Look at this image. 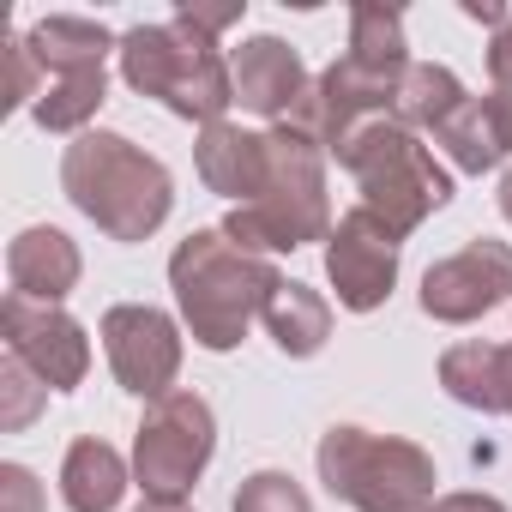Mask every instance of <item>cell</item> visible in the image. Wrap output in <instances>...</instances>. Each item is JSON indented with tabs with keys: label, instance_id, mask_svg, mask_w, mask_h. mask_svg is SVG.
Returning <instances> with one entry per match:
<instances>
[{
	"label": "cell",
	"instance_id": "obj_25",
	"mask_svg": "<svg viewBox=\"0 0 512 512\" xmlns=\"http://www.w3.org/2000/svg\"><path fill=\"white\" fill-rule=\"evenodd\" d=\"M43 482L25 464H0V512H43Z\"/></svg>",
	"mask_w": 512,
	"mask_h": 512
},
{
	"label": "cell",
	"instance_id": "obj_10",
	"mask_svg": "<svg viewBox=\"0 0 512 512\" xmlns=\"http://www.w3.org/2000/svg\"><path fill=\"white\" fill-rule=\"evenodd\" d=\"M512 302V241L476 235L422 272V314L440 326H476Z\"/></svg>",
	"mask_w": 512,
	"mask_h": 512
},
{
	"label": "cell",
	"instance_id": "obj_23",
	"mask_svg": "<svg viewBox=\"0 0 512 512\" xmlns=\"http://www.w3.org/2000/svg\"><path fill=\"white\" fill-rule=\"evenodd\" d=\"M43 398H49V386H43L19 356L0 362V428H7V434L31 428V422H37V410H43Z\"/></svg>",
	"mask_w": 512,
	"mask_h": 512
},
{
	"label": "cell",
	"instance_id": "obj_8",
	"mask_svg": "<svg viewBox=\"0 0 512 512\" xmlns=\"http://www.w3.org/2000/svg\"><path fill=\"white\" fill-rule=\"evenodd\" d=\"M217 452V416L199 392H169L145 404V422L133 434V482L145 500H187Z\"/></svg>",
	"mask_w": 512,
	"mask_h": 512
},
{
	"label": "cell",
	"instance_id": "obj_5",
	"mask_svg": "<svg viewBox=\"0 0 512 512\" xmlns=\"http://www.w3.org/2000/svg\"><path fill=\"white\" fill-rule=\"evenodd\" d=\"M266 139H272V169H266L260 199L229 205V217H223V235L247 253H260V260L296 253V247L332 235L326 151L296 127H266Z\"/></svg>",
	"mask_w": 512,
	"mask_h": 512
},
{
	"label": "cell",
	"instance_id": "obj_6",
	"mask_svg": "<svg viewBox=\"0 0 512 512\" xmlns=\"http://www.w3.org/2000/svg\"><path fill=\"white\" fill-rule=\"evenodd\" d=\"M332 157L350 169V181L362 193V211H374L398 241L416 235L440 205H452V169H440L434 151L422 145V133H410L392 115L362 121Z\"/></svg>",
	"mask_w": 512,
	"mask_h": 512
},
{
	"label": "cell",
	"instance_id": "obj_21",
	"mask_svg": "<svg viewBox=\"0 0 512 512\" xmlns=\"http://www.w3.org/2000/svg\"><path fill=\"white\" fill-rule=\"evenodd\" d=\"M470 103L464 79L440 61H410L404 85H398V103H392V121H404L410 133H440L458 109Z\"/></svg>",
	"mask_w": 512,
	"mask_h": 512
},
{
	"label": "cell",
	"instance_id": "obj_18",
	"mask_svg": "<svg viewBox=\"0 0 512 512\" xmlns=\"http://www.w3.org/2000/svg\"><path fill=\"white\" fill-rule=\"evenodd\" d=\"M37 67H43V85L49 79H67V73H97L109 55H121V37H109V25L97 19H79V13H49L25 31Z\"/></svg>",
	"mask_w": 512,
	"mask_h": 512
},
{
	"label": "cell",
	"instance_id": "obj_17",
	"mask_svg": "<svg viewBox=\"0 0 512 512\" xmlns=\"http://www.w3.org/2000/svg\"><path fill=\"white\" fill-rule=\"evenodd\" d=\"M440 386L464 410L512 416V344H482V338L452 344L440 356Z\"/></svg>",
	"mask_w": 512,
	"mask_h": 512
},
{
	"label": "cell",
	"instance_id": "obj_22",
	"mask_svg": "<svg viewBox=\"0 0 512 512\" xmlns=\"http://www.w3.org/2000/svg\"><path fill=\"white\" fill-rule=\"evenodd\" d=\"M229 512H314V500H308V488L290 470H253L235 488Z\"/></svg>",
	"mask_w": 512,
	"mask_h": 512
},
{
	"label": "cell",
	"instance_id": "obj_4",
	"mask_svg": "<svg viewBox=\"0 0 512 512\" xmlns=\"http://www.w3.org/2000/svg\"><path fill=\"white\" fill-rule=\"evenodd\" d=\"M121 79L139 91V97H151V103H163L169 115H181V121H199V127H211V121H223L229 115V103H235V73H229V55H223V43L217 37H205L193 19H163V25H133L127 37H121Z\"/></svg>",
	"mask_w": 512,
	"mask_h": 512
},
{
	"label": "cell",
	"instance_id": "obj_14",
	"mask_svg": "<svg viewBox=\"0 0 512 512\" xmlns=\"http://www.w3.org/2000/svg\"><path fill=\"white\" fill-rule=\"evenodd\" d=\"M79 278H85V260H79V241L67 229L31 223V229H19L7 241V284H13V296L61 308L79 290Z\"/></svg>",
	"mask_w": 512,
	"mask_h": 512
},
{
	"label": "cell",
	"instance_id": "obj_2",
	"mask_svg": "<svg viewBox=\"0 0 512 512\" xmlns=\"http://www.w3.org/2000/svg\"><path fill=\"white\" fill-rule=\"evenodd\" d=\"M410 73V43H404V13L392 7H350V49L308 85L302 109L284 121L296 133H308L320 151H338L362 121H380L392 115L398 103V85Z\"/></svg>",
	"mask_w": 512,
	"mask_h": 512
},
{
	"label": "cell",
	"instance_id": "obj_15",
	"mask_svg": "<svg viewBox=\"0 0 512 512\" xmlns=\"http://www.w3.org/2000/svg\"><path fill=\"white\" fill-rule=\"evenodd\" d=\"M193 169H199V181H205L217 199L247 205V199H260V187H266L272 139L253 133V127H235V121H211V127H199Z\"/></svg>",
	"mask_w": 512,
	"mask_h": 512
},
{
	"label": "cell",
	"instance_id": "obj_24",
	"mask_svg": "<svg viewBox=\"0 0 512 512\" xmlns=\"http://www.w3.org/2000/svg\"><path fill=\"white\" fill-rule=\"evenodd\" d=\"M7 61H13V85H7V109H37V97H43V67H37V55H31V43L25 37H13L7 43Z\"/></svg>",
	"mask_w": 512,
	"mask_h": 512
},
{
	"label": "cell",
	"instance_id": "obj_30",
	"mask_svg": "<svg viewBox=\"0 0 512 512\" xmlns=\"http://www.w3.org/2000/svg\"><path fill=\"white\" fill-rule=\"evenodd\" d=\"M133 512H193V506L187 500H139Z\"/></svg>",
	"mask_w": 512,
	"mask_h": 512
},
{
	"label": "cell",
	"instance_id": "obj_29",
	"mask_svg": "<svg viewBox=\"0 0 512 512\" xmlns=\"http://www.w3.org/2000/svg\"><path fill=\"white\" fill-rule=\"evenodd\" d=\"M464 19H476V25H488V31H500L512 13L506 7H494V0H464Z\"/></svg>",
	"mask_w": 512,
	"mask_h": 512
},
{
	"label": "cell",
	"instance_id": "obj_31",
	"mask_svg": "<svg viewBox=\"0 0 512 512\" xmlns=\"http://www.w3.org/2000/svg\"><path fill=\"white\" fill-rule=\"evenodd\" d=\"M494 199H500V217H506V223H512V169H506V175H500V193H494Z\"/></svg>",
	"mask_w": 512,
	"mask_h": 512
},
{
	"label": "cell",
	"instance_id": "obj_28",
	"mask_svg": "<svg viewBox=\"0 0 512 512\" xmlns=\"http://www.w3.org/2000/svg\"><path fill=\"white\" fill-rule=\"evenodd\" d=\"M488 73H494V85H512V19L494 31V43H488Z\"/></svg>",
	"mask_w": 512,
	"mask_h": 512
},
{
	"label": "cell",
	"instance_id": "obj_9",
	"mask_svg": "<svg viewBox=\"0 0 512 512\" xmlns=\"http://www.w3.org/2000/svg\"><path fill=\"white\" fill-rule=\"evenodd\" d=\"M97 338H103V356H109V374H115L121 392H133L145 404H157V398L175 392V380H181V326L163 308H151V302H115L103 314Z\"/></svg>",
	"mask_w": 512,
	"mask_h": 512
},
{
	"label": "cell",
	"instance_id": "obj_11",
	"mask_svg": "<svg viewBox=\"0 0 512 512\" xmlns=\"http://www.w3.org/2000/svg\"><path fill=\"white\" fill-rule=\"evenodd\" d=\"M398 235L374 217V211H344L326 235V278L338 290V308L350 314H374L392 302L398 290Z\"/></svg>",
	"mask_w": 512,
	"mask_h": 512
},
{
	"label": "cell",
	"instance_id": "obj_20",
	"mask_svg": "<svg viewBox=\"0 0 512 512\" xmlns=\"http://www.w3.org/2000/svg\"><path fill=\"white\" fill-rule=\"evenodd\" d=\"M266 332H272V344L290 356V362H308V356H320L326 350V338H332V302L314 290V284H284L278 296H272V308H266Z\"/></svg>",
	"mask_w": 512,
	"mask_h": 512
},
{
	"label": "cell",
	"instance_id": "obj_19",
	"mask_svg": "<svg viewBox=\"0 0 512 512\" xmlns=\"http://www.w3.org/2000/svg\"><path fill=\"white\" fill-rule=\"evenodd\" d=\"M127 482H133V464L97 434L73 440L67 458H61V500H67V512H115Z\"/></svg>",
	"mask_w": 512,
	"mask_h": 512
},
{
	"label": "cell",
	"instance_id": "obj_1",
	"mask_svg": "<svg viewBox=\"0 0 512 512\" xmlns=\"http://www.w3.org/2000/svg\"><path fill=\"white\" fill-rule=\"evenodd\" d=\"M284 284L290 278L272 260L235 247L223 229H193L169 253V290H175L181 326L211 356H229L253 320H266V308Z\"/></svg>",
	"mask_w": 512,
	"mask_h": 512
},
{
	"label": "cell",
	"instance_id": "obj_7",
	"mask_svg": "<svg viewBox=\"0 0 512 512\" xmlns=\"http://www.w3.org/2000/svg\"><path fill=\"white\" fill-rule=\"evenodd\" d=\"M320 482L332 500H344L350 512H434V452H422L404 434H374L356 422H332L320 434Z\"/></svg>",
	"mask_w": 512,
	"mask_h": 512
},
{
	"label": "cell",
	"instance_id": "obj_27",
	"mask_svg": "<svg viewBox=\"0 0 512 512\" xmlns=\"http://www.w3.org/2000/svg\"><path fill=\"white\" fill-rule=\"evenodd\" d=\"M434 512H506V500L494 494H476V488H458V494H440Z\"/></svg>",
	"mask_w": 512,
	"mask_h": 512
},
{
	"label": "cell",
	"instance_id": "obj_3",
	"mask_svg": "<svg viewBox=\"0 0 512 512\" xmlns=\"http://www.w3.org/2000/svg\"><path fill=\"white\" fill-rule=\"evenodd\" d=\"M61 193L109 241H151L175 211V175L163 157L109 127H91L61 151Z\"/></svg>",
	"mask_w": 512,
	"mask_h": 512
},
{
	"label": "cell",
	"instance_id": "obj_12",
	"mask_svg": "<svg viewBox=\"0 0 512 512\" xmlns=\"http://www.w3.org/2000/svg\"><path fill=\"white\" fill-rule=\"evenodd\" d=\"M0 338H7V356H19L49 392H73L91 374V338L67 308L7 296L0 302Z\"/></svg>",
	"mask_w": 512,
	"mask_h": 512
},
{
	"label": "cell",
	"instance_id": "obj_13",
	"mask_svg": "<svg viewBox=\"0 0 512 512\" xmlns=\"http://www.w3.org/2000/svg\"><path fill=\"white\" fill-rule=\"evenodd\" d=\"M229 73H235V103L247 115L272 121V127H284L302 109L308 85H314L302 55L284 37H247L241 49H229Z\"/></svg>",
	"mask_w": 512,
	"mask_h": 512
},
{
	"label": "cell",
	"instance_id": "obj_26",
	"mask_svg": "<svg viewBox=\"0 0 512 512\" xmlns=\"http://www.w3.org/2000/svg\"><path fill=\"white\" fill-rule=\"evenodd\" d=\"M181 19H193L205 37H223L229 25H241V13H247V0H229V7H193V0H187V7H175Z\"/></svg>",
	"mask_w": 512,
	"mask_h": 512
},
{
	"label": "cell",
	"instance_id": "obj_16",
	"mask_svg": "<svg viewBox=\"0 0 512 512\" xmlns=\"http://www.w3.org/2000/svg\"><path fill=\"white\" fill-rule=\"evenodd\" d=\"M434 145L452 157L458 175H488L512 157V85H494L488 97H470L440 133Z\"/></svg>",
	"mask_w": 512,
	"mask_h": 512
}]
</instances>
